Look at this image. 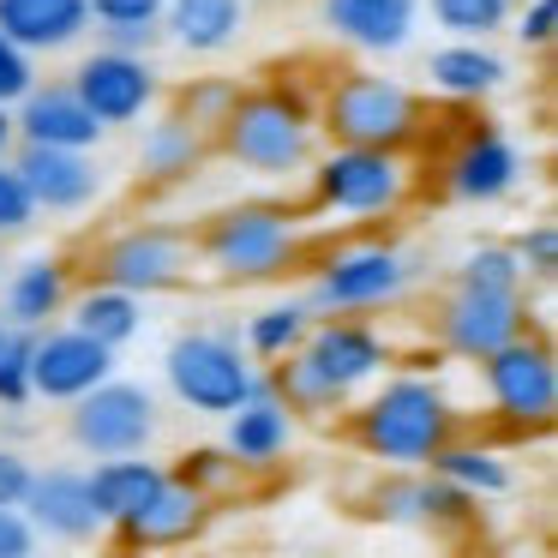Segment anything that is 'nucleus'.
Listing matches in <instances>:
<instances>
[{
  "label": "nucleus",
  "mask_w": 558,
  "mask_h": 558,
  "mask_svg": "<svg viewBox=\"0 0 558 558\" xmlns=\"http://www.w3.org/2000/svg\"><path fill=\"white\" fill-rule=\"evenodd\" d=\"M337 421L349 445L378 469H426L433 450L462 433L457 397L433 373H378Z\"/></svg>",
  "instance_id": "1"
},
{
  "label": "nucleus",
  "mask_w": 558,
  "mask_h": 558,
  "mask_svg": "<svg viewBox=\"0 0 558 558\" xmlns=\"http://www.w3.org/2000/svg\"><path fill=\"white\" fill-rule=\"evenodd\" d=\"M325 145L318 138V90H306L301 78L270 73L265 85L234 97L229 121L210 133V150L229 157L234 169L258 174V181H289V174H306L313 150Z\"/></svg>",
  "instance_id": "2"
},
{
  "label": "nucleus",
  "mask_w": 558,
  "mask_h": 558,
  "mask_svg": "<svg viewBox=\"0 0 558 558\" xmlns=\"http://www.w3.org/2000/svg\"><path fill=\"white\" fill-rule=\"evenodd\" d=\"M198 270H210L229 289H258V282H289L306 265V217L282 198H234L210 210L193 229Z\"/></svg>",
  "instance_id": "3"
},
{
  "label": "nucleus",
  "mask_w": 558,
  "mask_h": 558,
  "mask_svg": "<svg viewBox=\"0 0 558 558\" xmlns=\"http://www.w3.org/2000/svg\"><path fill=\"white\" fill-rule=\"evenodd\" d=\"M318 138L414 157L433 138V109L409 78H390L378 66H337L318 85Z\"/></svg>",
  "instance_id": "4"
},
{
  "label": "nucleus",
  "mask_w": 558,
  "mask_h": 558,
  "mask_svg": "<svg viewBox=\"0 0 558 558\" xmlns=\"http://www.w3.org/2000/svg\"><path fill=\"white\" fill-rule=\"evenodd\" d=\"M421 277H426L421 258H414L402 241H390V234H354V241H337L313 265L306 306H313L318 318L325 313L373 318V313H390V306L409 301Z\"/></svg>",
  "instance_id": "5"
},
{
  "label": "nucleus",
  "mask_w": 558,
  "mask_h": 558,
  "mask_svg": "<svg viewBox=\"0 0 558 558\" xmlns=\"http://www.w3.org/2000/svg\"><path fill=\"white\" fill-rule=\"evenodd\" d=\"M414 198V169L397 150L318 145L306 162V210L337 222H390Z\"/></svg>",
  "instance_id": "6"
},
{
  "label": "nucleus",
  "mask_w": 558,
  "mask_h": 558,
  "mask_svg": "<svg viewBox=\"0 0 558 558\" xmlns=\"http://www.w3.org/2000/svg\"><path fill=\"white\" fill-rule=\"evenodd\" d=\"M162 385L169 397L181 402L186 414H229L253 397L258 385V361L246 354L241 342V325H186L169 337L162 349Z\"/></svg>",
  "instance_id": "7"
},
{
  "label": "nucleus",
  "mask_w": 558,
  "mask_h": 558,
  "mask_svg": "<svg viewBox=\"0 0 558 558\" xmlns=\"http://www.w3.org/2000/svg\"><path fill=\"white\" fill-rule=\"evenodd\" d=\"M486 421L505 438H541L558 421V354L541 330H522L486 361H474Z\"/></svg>",
  "instance_id": "8"
},
{
  "label": "nucleus",
  "mask_w": 558,
  "mask_h": 558,
  "mask_svg": "<svg viewBox=\"0 0 558 558\" xmlns=\"http://www.w3.org/2000/svg\"><path fill=\"white\" fill-rule=\"evenodd\" d=\"M90 277L114 282L138 301H157L198 277V241L181 222H126L109 241L90 246Z\"/></svg>",
  "instance_id": "9"
},
{
  "label": "nucleus",
  "mask_w": 558,
  "mask_h": 558,
  "mask_svg": "<svg viewBox=\"0 0 558 558\" xmlns=\"http://www.w3.org/2000/svg\"><path fill=\"white\" fill-rule=\"evenodd\" d=\"M162 433V409L157 390L138 378L109 373L102 385H90L85 397L66 402V445L78 457H126V450H150Z\"/></svg>",
  "instance_id": "10"
},
{
  "label": "nucleus",
  "mask_w": 558,
  "mask_h": 558,
  "mask_svg": "<svg viewBox=\"0 0 558 558\" xmlns=\"http://www.w3.org/2000/svg\"><path fill=\"white\" fill-rule=\"evenodd\" d=\"M426 330L450 361L474 366L493 349H505L510 337L534 330V306H529V289H462V282H450L438 294Z\"/></svg>",
  "instance_id": "11"
},
{
  "label": "nucleus",
  "mask_w": 558,
  "mask_h": 558,
  "mask_svg": "<svg viewBox=\"0 0 558 558\" xmlns=\"http://www.w3.org/2000/svg\"><path fill=\"white\" fill-rule=\"evenodd\" d=\"M294 354H301V361L313 366L325 385H337L342 397H361L378 373H390V366H397L390 337L373 325V318H354V313L313 318V330H306V342Z\"/></svg>",
  "instance_id": "12"
},
{
  "label": "nucleus",
  "mask_w": 558,
  "mask_h": 558,
  "mask_svg": "<svg viewBox=\"0 0 558 558\" xmlns=\"http://www.w3.org/2000/svg\"><path fill=\"white\" fill-rule=\"evenodd\" d=\"M66 85L78 90V102L109 133L114 126H138L162 102V73L150 66V54H121V49H102V43H97V54H85L66 73Z\"/></svg>",
  "instance_id": "13"
},
{
  "label": "nucleus",
  "mask_w": 558,
  "mask_h": 558,
  "mask_svg": "<svg viewBox=\"0 0 558 558\" xmlns=\"http://www.w3.org/2000/svg\"><path fill=\"white\" fill-rule=\"evenodd\" d=\"M522 181H529L522 150L486 121L462 126L457 145L445 150V169H438V186H445V198H457V205H505Z\"/></svg>",
  "instance_id": "14"
},
{
  "label": "nucleus",
  "mask_w": 558,
  "mask_h": 558,
  "mask_svg": "<svg viewBox=\"0 0 558 558\" xmlns=\"http://www.w3.org/2000/svg\"><path fill=\"white\" fill-rule=\"evenodd\" d=\"M114 373V349L97 337H85L78 325H43L37 330V349H31V397L43 402H73L85 397L90 385H102V378Z\"/></svg>",
  "instance_id": "15"
},
{
  "label": "nucleus",
  "mask_w": 558,
  "mask_h": 558,
  "mask_svg": "<svg viewBox=\"0 0 558 558\" xmlns=\"http://www.w3.org/2000/svg\"><path fill=\"white\" fill-rule=\"evenodd\" d=\"M210 517H217V505H210L198 486H186V481L169 474L133 517L114 522V529H102V534H109L121 553H169V546H193L198 534L210 529Z\"/></svg>",
  "instance_id": "16"
},
{
  "label": "nucleus",
  "mask_w": 558,
  "mask_h": 558,
  "mask_svg": "<svg viewBox=\"0 0 558 558\" xmlns=\"http://www.w3.org/2000/svg\"><path fill=\"white\" fill-rule=\"evenodd\" d=\"M13 169L25 174L43 217H78L102 198V162L97 150L66 145H13Z\"/></svg>",
  "instance_id": "17"
},
{
  "label": "nucleus",
  "mask_w": 558,
  "mask_h": 558,
  "mask_svg": "<svg viewBox=\"0 0 558 558\" xmlns=\"http://www.w3.org/2000/svg\"><path fill=\"white\" fill-rule=\"evenodd\" d=\"M25 517H31V529H37V541H61V546L102 541L97 498H90L85 469H73V462L37 469V481H31V493H25Z\"/></svg>",
  "instance_id": "18"
},
{
  "label": "nucleus",
  "mask_w": 558,
  "mask_h": 558,
  "mask_svg": "<svg viewBox=\"0 0 558 558\" xmlns=\"http://www.w3.org/2000/svg\"><path fill=\"white\" fill-rule=\"evenodd\" d=\"M289 445H294V414H289V402L277 397L270 373L258 366L253 397H246L241 409L222 414V450H229L246 474H270L282 457H289Z\"/></svg>",
  "instance_id": "19"
},
{
  "label": "nucleus",
  "mask_w": 558,
  "mask_h": 558,
  "mask_svg": "<svg viewBox=\"0 0 558 558\" xmlns=\"http://www.w3.org/2000/svg\"><path fill=\"white\" fill-rule=\"evenodd\" d=\"M13 133L19 145H66V150H97L109 138V126L78 102V90L66 78H49V85H31L25 97L13 102Z\"/></svg>",
  "instance_id": "20"
},
{
  "label": "nucleus",
  "mask_w": 558,
  "mask_h": 558,
  "mask_svg": "<svg viewBox=\"0 0 558 558\" xmlns=\"http://www.w3.org/2000/svg\"><path fill=\"white\" fill-rule=\"evenodd\" d=\"M318 19L354 54H402L421 31V0H318Z\"/></svg>",
  "instance_id": "21"
},
{
  "label": "nucleus",
  "mask_w": 558,
  "mask_h": 558,
  "mask_svg": "<svg viewBox=\"0 0 558 558\" xmlns=\"http://www.w3.org/2000/svg\"><path fill=\"white\" fill-rule=\"evenodd\" d=\"M0 318L7 325H25V330H43L66 313L73 301V258L61 253H37L25 265H7L0 270Z\"/></svg>",
  "instance_id": "22"
},
{
  "label": "nucleus",
  "mask_w": 558,
  "mask_h": 558,
  "mask_svg": "<svg viewBox=\"0 0 558 558\" xmlns=\"http://www.w3.org/2000/svg\"><path fill=\"white\" fill-rule=\"evenodd\" d=\"M246 25H253V0H162V37L193 61L241 49Z\"/></svg>",
  "instance_id": "23"
},
{
  "label": "nucleus",
  "mask_w": 558,
  "mask_h": 558,
  "mask_svg": "<svg viewBox=\"0 0 558 558\" xmlns=\"http://www.w3.org/2000/svg\"><path fill=\"white\" fill-rule=\"evenodd\" d=\"M210 162V138L198 133L193 121H181V114H145V133H138V181L150 186V193H169V186H186L198 169Z\"/></svg>",
  "instance_id": "24"
},
{
  "label": "nucleus",
  "mask_w": 558,
  "mask_h": 558,
  "mask_svg": "<svg viewBox=\"0 0 558 558\" xmlns=\"http://www.w3.org/2000/svg\"><path fill=\"white\" fill-rule=\"evenodd\" d=\"M426 78L445 102L469 109V102H486L510 85V61L493 49V43H474V37H445L433 54H426Z\"/></svg>",
  "instance_id": "25"
},
{
  "label": "nucleus",
  "mask_w": 558,
  "mask_h": 558,
  "mask_svg": "<svg viewBox=\"0 0 558 558\" xmlns=\"http://www.w3.org/2000/svg\"><path fill=\"white\" fill-rule=\"evenodd\" d=\"M0 37L25 54H66L90 37V0H0Z\"/></svg>",
  "instance_id": "26"
},
{
  "label": "nucleus",
  "mask_w": 558,
  "mask_h": 558,
  "mask_svg": "<svg viewBox=\"0 0 558 558\" xmlns=\"http://www.w3.org/2000/svg\"><path fill=\"white\" fill-rule=\"evenodd\" d=\"M85 481H90V498H97L102 529H114V522H126L162 481H169V462H157L150 450H126V457H97L85 469Z\"/></svg>",
  "instance_id": "27"
},
{
  "label": "nucleus",
  "mask_w": 558,
  "mask_h": 558,
  "mask_svg": "<svg viewBox=\"0 0 558 558\" xmlns=\"http://www.w3.org/2000/svg\"><path fill=\"white\" fill-rule=\"evenodd\" d=\"M61 318H66V325H78L85 337L109 342L114 354H121L126 342L145 337V301L126 294V289H114V282H97V277H90L85 289H73V301H66Z\"/></svg>",
  "instance_id": "28"
},
{
  "label": "nucleus",
  "mask_w": 558,
  "mask_h": 558,
  "mask_svg": "<svg viewBox=\"0 0 558 558\" xmlns=\"http://www.w3.org/2000/svg\"><path fill=\"white\" fill-rule=\"evenodd\" d=\"M426 469L445 474V481H457L462 493H474V498H505L510 486H517V474H510L505 450L486 445V438H469V433H457L450 445H438Z\"/></svg>",
  "instance_id": "29"
},
{
  "label": "nucleus",
  "mask_w": 558,
  "mask_h": 558,
  "mask_svg": "<svg viewBox=\"0 0 558 558\" xmlns=\"http://www.w3.org/2000/svg\"><path fill=\"white\" fill-rule=\"evenodd\" d=\"M313 306H306V294H282V301H270V306H258L253 318L241 325V342H246V354H253L258 366H270V361H282V354H294L306 342V330H313Z\"/></svg>",
  "instance_id": "30"
},
{
  "label": "nucleus",
  "mask_w": 558,
  "mask_h": 558,
  "mask_svg": "<svg viewBox=\"0 0 558 558\" xmlns=\"http://www.w3.org/2000/svg\"><path fill=\"white\" fill-rule=\"evenodd\" d=\"M169 474H174V481H186V486H198L210 505H222V498H234V493L246 486V469H241V462H234L222 445H193V450H181V457L169 462Z\"/></svg>",
  "instance_id": "31"
},
{
  "label": "nucleus",
  "mask_w": 558,
  "mask_h": 558,
  "mask_svg": "<svg viewBox=\"0 0 558 558\" xmlns=\"http://www.w3.org/2000/svg\"><path fill=\"white\" fill-rule=\"evenodd\" d=\"M421 13H433V25L445 31V37L498 43L510 25V0H426Z\"/></svg>",
  "instance_id": "32"
},
{
  "label": "nucleus",
  "mask_w": 558,
  "mask_h": 558,
  "mask_svg": "<svg viewBox=\"0 0 558 558\" xmlns=\"http://www.w3.org/2000/svg\"><path fill=\"white\" fill-rule=\"evenodd\" d=\"M366 505L390 529H426V469H385Z\"/></svg>",
  "instance_id": "33"
},
{
  "label": "nucleus",
  "mask_w": 558,
  "mask_h": 558,
  "mask_svg": "<svg viewBox=\"0 0 558 558\" xmlns=\"http://www.w3.org/2000/svg\"><path fill=\"white\" fill-rule=\"evenodd\" d=\"M234 97H241V78H222V73H205V78H186L181 90H174V114L181 121H193L198 133H217L222 121H229Z\"/></svg>",
  "instance_id": "34"
},
{
  "label": "nucleus",
  "mask_w": 558,
  "mask_h": 558,
  "mask_svg": "<svg viewBox=\"0 0 558 558\" xmlns=\"http://www.w3.org/2000/svg\"><path fill=\"white\" fill-rule=\"evenodd\" d=\"M450 282H462V289H529V277H522L510 241L469 246V253L457 258V270H450Z\"/></svg>",
  "instance_id": "35"
},
{
  "label": "nucleus",
  "mask_w": 558,
  "mask_h": 558,
  "mask_svg": "<svg viewBox=\"0 0 558 558\" xmlns=\"http://www.w3.org/2000/svg\"><path fill=\"white\" fill-rule=\"evenodd\" d=\"M474 522H481V498L426 469V529L433 534H469Z\"/></svg>",
  "instance_id": "36"
},
{
  "label": "nucleus",
  "mask_w": 558,
  "mask_h": 558,
  "mask_svg": "<svg viewBox=\"0 0 558 558\" xmlns=\"http://www.w3.org/2000/svg\"><path fill=\"white\" fill-rule=\"evenodd\" d=\"M31 349H37V330L13 325L0 337V409H31Z\"/></svg>",
  "instance_id": "37"
},
{
  "label": "nucleus",
  "mask_w": 558,
  "mask_h": 558,
  "mask_svg": "<svg viewBox=\"0 0 558 558\" xmlns=\"http://www.w3.org/2000/svg\"><path fill=\"white\" fill-rule=\"evenodd\" d=\"M43 222L37 198H31L25 174L13 169V157H0V241H19V234H31Z\"/></svg>",
  "instance_id": "38"
},
{
  "label": "nucleus",
  "mask_w": 558,
  "mask_h": 558,
  "mask_svg": "<svg viewBox=\"0 0 558 558\" xmlns=\"http://www.w3.org/2000/svg\"><path fill=\"white\" fill-rule=\"evenodd\" d=\"M510 253H517V265L529 282H553L558 277V222L541 217V222H529V229H517Z\"/></svg>",
  "instance_id": "39"
},
{
  "label": "nucleus",
  "mask_w": 558,
  "mask_h": 558,
  "mask_svg": "<svg viewBox=\"0 0 558 558\" xmlns=\"http://www.w3.org/2000/svg\"><path fill=\"white\" fill-rule=\"evenodd\" d=\"M505 37H517L529 54H546L558 43V0H517Z\"/></svg>",
  "instance_id": "40"
},
{
  "label": "nucleus",
  "mask_w": 558,
  "mask_h": 558,
  "mask_svg": "<svg viewBox=\"0 0 558 558\" xmlns=\"http://www.w3.org/2000/svg\"><path fill=\"white\" fill-rule=\"evenodd\" d=\"M37 85V54H25L13 37H0V109H13Z\"/></svg>",
  "instance_id": "41"
},
{
  "label": "nucleus",
  "mask_w": 558,
  "mask_h": 558,
  "mask_svg": "<svg viewBox=\"0 0 558 558\" xmlns=\"http://www.w3.org/2000/svg\"><path fill=\"white\" fill-rule=\"evenodd\" d=\"M90 25H162V0H90Z\"/></svg>",
  "instance_id": "42"
},
{
  "label": "nucleus",
  "mask_w": 558,
  "mask_h": 558,
  "mask_svg": "<svg viewBox=\"0 0 558 558\" xmlns=\"http://www.w3.org/2000/svg\"><path fill=\"white\" fill-rule=\"evenodd\" d=\"M31 481H37V462L19 445H0V505H25Z\"/></svg>",
  "instance_id": "43"
},
{
  "label": "nucleus",
  "mask_w": 558,
  "mask_h": 558,
  "mask_svg": "<svg viewBox=\"0 0 558 558\" xmlns=\"http://www.w3.org/2000/svg\"><path fill=\"white\" fill-rule=\"evenodd\" d=\"M37 553V529H31L25 505H0V558H31Z\"/></svg>",
  "instance_id": "44"
},
{
  "label": "nucleus",
  "mask_w": 558,
  "mask_h": 558,
  "mask_svg": "<svg viewBox=\"0 0 558 558\" xmlns=\"http://www.w3.org/2000/svg\"><path fill=\"white\" fill-rule=\"evenodd\" d=\"M102 49H121V54H150L162 43V25H90Z\"/></svg>",
  "instance_id": "45"
},
{
  "label": "nucleus",
  "mask_w": 558,
  "mask_h": 558,
  "mask_svg": "<svg viewBox=\"0 0 558 558\" xmlns=\"http://www.w3.org/2000/svg\"><path fill=\"white\" fill-rule=\"evenodd\" d=\"M19 133H13V109H0V157H13Z\"/></svg>",
  "instance_id": "46"
},
{
  "label": "nucleus",
  "mask_w": 558,
  "mask_h": 558,
  "mask_svg": "<svg viewBox=\"0 0 558 558\" xmlns=\"http://www.w3.org/2000/svg\"><path fill=\"white\" fill-rule=\"evenodd\" d=\"M0 270H7V241H0Z\"/></svg>",
  "instance_id": "47"
},
{
  "label": "nucleus",
  "mask_w": 558,
  "mask_h": 558,
  "mask_svg": "<svg viewBox=\"0 0 558 558\" xmlns=\"http://www.w3.org/2000/svg\"><path fill=\"white\" fill-rule=\"evenodd\" d=\"M7 330H13V325H7V318H0V337H7Z\"/></svg>",
  "instance_id": "48"
},
{
  "label": "nucleus",
  "mask_w": 558,
  "mask_h": 558,
  "mask_svg": "<svg viewBox=\"0 0 558 558\" xmlns=\"http://www.w3.org/2000/svg\"><path fill=\"white\" fill-rule=\"evenodd\" d=\"M510 7H517V0H510Z\"/></svg>",
  "instance_id": "49"
}]
</instances>
